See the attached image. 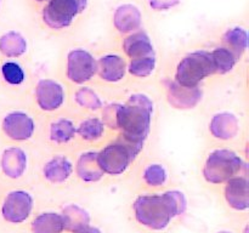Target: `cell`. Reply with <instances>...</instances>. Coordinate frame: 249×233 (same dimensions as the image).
Instances as JSON below:
<instances>
[{"instance_id":"obj_1","label":"cell","mask_w":249,"mask_h":233,"mask_svg":"<svg viewBox=\"0 0 249 233\" xmlns=\"http://www.w3.org/2000/svg\"><path fill=\"white\" fill-rule=\"evenodd\" d=\"M113 136L145 150L157 116V103L143 90H123L107 101L100 112Z\"/></svg>"},{"instance_id":"obj_2","label":"cell","mask_w":249,"mask_h":233,"mask_svg":"<svg viewBox=\"0 0 249 233\" xmlns=\"http://www.w3.org/2000/svg\"><path fill=\"white\" fill-rule=\"evenodd\" d=\"M187 199L179 189H168L163 193H142L133 203L136 222L151 231H163L173 218L186 211Z\"/></svg>"},{"instance_id":"obj_3","label":"cell","mask_w":249,"mask_h":233,"mask_svg":"<svg viewBox=\"0 0 249 233\" xmlns=\"http://www.w3.org/2000/svg\"><path fill=\"white\" fill-rule=\"evenodd\" d=\"M247 154L229 145H212L201 159V176L211 186H223L237 175L247 172Z\"/></svg>"},{"instance_id":"obj_4","label":"cell","mask_w":249,"mask_h":233,"mask_svg":"<svg viewBox=\"0 0 249 233\" xmlns=\"http://www.w3.org/2000/svg\"><path fill=\"white\" fill-rule=\"evenodd\" d=\"M168 77L185 89H203L216 79L209 48L187 49L173 62Z\"/></svg>"},{"instance_id":"obj_5","label":"cell","mask_w":249,"mask_h":233,"mask_svg":"<svg viewBox=\"0 0 249 233\" xmlns=\"http://www.w3.org/2000/svg\"><path fill=\"white\" fill-rule=\"evenodd\" d=\"M71 87L57 74L34 77L28 94V106L41 119L68 109Z\"/></svg>"},{"instance_id":"obj_6","label":"cell","mask_w":249,"mask_h":233,"mask_svg":"<svg viewBox=\"0 0 249 233\" xmlns=\"http://www.w3.org/2000/svg\"><path fill=\"white\" fill-rule=\"evenodd\" d=\"M56 74L70 87L95 83L96 50L82 44H72L63 48Z\"/></svg>"},{"instance_id":"obj_7","label":"cell","mask_w":249,"mask_h":233,"mask_svg":"<svg viewBox=\"0 0 249 233\" xmlns=\"http://www.w3.org/2000/svg\"><path fill=\"white\" fill-rule=\"evenodd\" d=\"M41 121L28 104L11 107L0 118V135L5 143L38 148Z\"/></svg>"},{"instance_id":"obj_8","label":"cell","mask_w":249,"mask_h":233,"mask_svg":"<svg viewBox=\"0 0 249 233\" xmlns=\"http://www.w3.org/2000/svg\"><path fill=\"white\" fill-rule=\"evenodd\" d=\"M145 150L126 142L119 136H112L97 147V162L100 167L111 179H119L130 174L142 160Z\"/></svg>"},{"instance_id":"obj_9","label":"cell","mask_w":249,"mask_h":233,"mask_svg":"<svg viewBox=\"0 0 249 233\" xmlns=\"http://www.w3.org/2000/svg\"><path fill=\"white\" fill-rule=\"evenodd\" d=\"M89 7V0H49L39 10V22L51 34H67L74 31Z\"/></svg>"},{"instance_id":"obj_10","label":"cell","mask_w":249,"mask_h":233,"mask_svg":"<svg viewBox=\"0 0 249 233\" xmlns=\"http://www.w3.org/2000/svg\"><path fill=\"white\" fill-rule=\"evenodd\" d=\"M77 142V116L71 111L61 112L41 121L38 150H74Z\"/></svg>"},{"instance_id":"obj_11","label":"cell","mask_w":249,"mask_h":233,"mask_svg":"<svg viewBox=\"0 0 249 233\" xmlns=\"http://www.w3.org/2000/svg\"><path fill=\"white\" fill-rule=\"evenodd\" d=\"M34 171L44 184L65 187L75 180L73 150H44L36 152Z\"/></svg>"},{"instance_id":"obj_12","label":"cell","mask_w":249,"mask_h":233,"mask_svg":"<svg viewBox=\"0 0 249 233\" xmlns=\"http://www.w3.org/2000/svg\"><path fill=\"white\" fill-rule=\"evenodd\" d=\"M95 83L104 89L118 94L130 84L126 69V58L118 48L96 51V79Z\"/></svg>"},{"instance_id":"obj_13","label":"cell","mask_w":249,"mask_h":233,"mask_svg":"<svg viewBox=\"0 0 249 233\" xmlns=\"http://www.w3.org/2000/svg\"><path fill=\"white\" fill-rule=\"evenodd\" d=\"M38 148L6 143L0 150V174L12 182L23 181L34 171Z\"/></svg>"},{"instance_id":"obj_14","label":"cell","mask_w":249,"mask_h":233,"mask_svg":"<svg viewBox=\"0 0 249 233\" xmlns=\"http://www.w3.org/2000/svg\"><path fill=\"white\" fill-rule=\"evenodd\" d=\"M242 120L236 112L231 109L215 111L207 120V136L212 145L235 146L241 143L242 137Z\"/></svg>"},{"instance_id":"obj_15","label":"cell","mask_w":249,"mask_h":233,"mask_svg":"<svg viewBox=\"0 0 249 233\" xmlns=\"http://www.w3.org/2000/svg\"><path fill=\"white\" fill-rule=\"evenodd\" d=\"M114 95L116 94L104 89L96 83L71 87L68 111L72 112L75 116L100 114L107 101Z\"/></svg>"},{"instance_id":"obj_16","label":"cell","mask_w":249,"mask_h":233,"mask_svg":"<svg viewBox=\"0 0 249 233\" xmlns=\"http://www.w3.org/2000/svg\"><path fill=\"white\" fill-rule=\"evenodd\" d=\"M34 75L28 60L2 58L0 60V82L5 89L21 99L28 97Z\"/></svg>"},{"instance_id":"obj_17","label":"cell","mask_w":249,"mask_h":233,"mask_svg":"<svg viewBox=\"0 0 249 233\" xmlns=\"http://www.w3.org/2000/svg\"><path fill=\"white\" fill-rule=\"evenodd\" d=\"M34 210V197L28 189L15 188L7 192L1 204V216L6 222L19 225L28 220Z\"/></svg>"},{"instance_id":"obj_18","label":"cell","mask_w":249,"mask_h":233,"mask_svg":"<svg viewBox=\"0 0 249 233\" xmlns=\"http://www.w3.org/2000/svg\"><path fill=\"white\" fill-rule=\"evenodd\" d=\"M111 131L100 114H85L77 116L78 147H100L112 137Z\"/></svg>"},{"instance_id":"obj_19","label":"cell","mask_w":249,"mask_h":233,"mask_svg":"<svg viewBox=\"0 0 249 233\" xmlns=\"http://www.w3.org/2000/svg\"><path fill=\"white\" fill-rule=\"evenodd\" d=\"M74 154V176L83 184H97L106 179V175L97 162V148L78 147Z\"/></svg>"},{"instance_id":"obj_20","label":"cell","mask_w":249,"mask_h":233,"mask_svg":"<svg viewBox=\"0 0 249 233\" xmlns=\"http://www.w3.org/2000/svg\"><path fill=\"white\" fill-rule=\"evenodd\" d=\"M163 95L169 106L177 109H192L201 103L203 99V89H185L169 77L160 82Z\"/></svg>"},{"instance_id":"obj_21","label":"cell","mask_w":249,"mask_h":233,"mask_svg":"<svg viewBox=\"0 0 249 233\" xmlns=\"http://www.w3.org/2000/svg\"><path fill=\"white\" fill-rule=\"evenodd\" d=\"M117 48L123 53L126 61L158 53L155 41L152 40L150 34L143 32L142 29H139L133 33L121 36Z\"/></svg>"},{"instance_id":"obj_22","label":"cell","mask_w":249,"mask_h":233,"mask_svg":"<svg viewBox=\"0 0 249 233\" xmlns=\"http://www.w3.org/2000/svg\"><path fill=\"white\" fill-rule=\"evenodd\" d=\"M140 177L141 184L148 189H158L167 186L170 181V169L164 160L160 158H148L140 162Z\"/></svg>"},{"instance_id":"obj_23","label":"cell","mask_w":249,"mask_h":233,"mask_svg":"<svg viewBox=\"0 0 249 233\" xmlns=\"http://www.w3.org/2000/svg\"><path fill=\"white\" fill-rule=\"evenodd\" d=\"M31 53V39L23 32L11 29L0 35V56L2 58L29 60Z\"/></svg>"},{"instance_id":"obj_24","label":"cell","mask_w":249,"mask_h":233,"mask_svg":"<svg viewBox=\"0 0 249 233\" xmlns=\"http://www.w3.org/2000/svg\"><path fill=\"white\" fill-rule=\"evenodd\" d=\"M226 204L236 211H246L249 206V186L247 172L237 175L223 184Z\"/></svg>"},{"instance_id":"obj_25","label":"cell","mask_w":249,"mask_h":233,"mask_svg":"<svg viewBox=\"0 0 249 233\" xmlns=\"http://www.w3.org/2000/svg\"><path fill=\"white\" fill-rule=\"evenodd\" d=\"M160 56L151 55L146 57L135 58V60L126 61V69H128L129 82L134 84H146L152 82L160 70Z\"/></svg>"},{"instance_id":"obj_26","label":"cell","mask_w":249,"mask_h":233,"mask_svg":"<svg viewBox=\"0 0 249 233\" xmlns=\"http://www.w3.org/2000/svg\"><path fill=\"white\" fill-rule=\"evenodd\" d=\"M209 50H211L214 69H215L216 79L229 78L237 70L242 60L236 53H233L230 49L219 43L209 48Z\"/></svg>"},{"instance_id":"obj_27","label":"cell","mask_w":249,"mask_h":233,"mask_svg":"<svg viewBox=\"0 0 249 233\" xmlns=\"http://www.w3.org/2000/svg\"><path fill=\"white\" fill-rule=\"evenodd\" d=\"M66 232L78 233L90 226V215L78 204H67L61 210Z\"/></svg>"},{"instance_id":"obj_28","label":"cell","mask_w":249,"mask_h":233,"mask_svg":"<svg viewBox=\"0 0 249 233\" xmlns=\"http://www.w3.org/2000/svg\"><path fill=\"white\" fill-rule=\"evenodd\" d=\"M32 233H63L65 223L61 213L44 211L38 214L31 222Z\"/></svg>"},{"instance_id":"obj_29","label":"cell","mask_w":249,"mask_h":233,"mask_svg":"<svg viewBox=\"0 0 249 233\" xmlns=\"http://www.w3.org/2000/svg\"><path fill=\"white\" fill-rule=\"evenodd\" d=\"M220 44L230 49L241 60H243L247 55L248 50L247 31L245 28H241V27H233V28L228 29L221 35Z\"/></svg>"},{"instance_id":"obj_30","label":"cell","mask_w":249,"mask_h":233,"mask_svg":"<svg viewBox=\"0 0 249 233\" xmlns=\"http://www.w3.org/2000/svg\"><path fill=\"white\" fill-rule=\"evenodd\" d=\"M29 2H31L32 5H33V6H36V7H38L39 10L41 9V7L44 6V5L46 4V2L49 1V0H28Z\"/></svg>"},{"instance_id":"obj_31","label":"cell","mask_w":249,"mask_h":233,"mask_svg":"<svg viewBox=\"0 0 249 233\" xmlns=\"http://www.w3.org/2000/svg\"><path fill=\"white\" fill-rule=\"evenodd\" d=\"M78 233H102V232L99 230V228L92 227V226H88L87 228H84V230L80 231V232Z\"/></svg>"},{"instance_id":"obj_32","label":"cell","mask_w":249,"mask_h":233,"mask_svg":"<svg viewBox=\"0 0 249 233\" xmlns=\"http://www.w3.org/2000/svg\"><path fill=\"white\" fill-rule=\"evenodd\" d=\"M218 233H231V232H228V231H223V232H218Z\"/></svg>"}]
</instances>
